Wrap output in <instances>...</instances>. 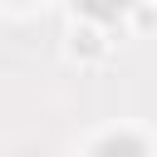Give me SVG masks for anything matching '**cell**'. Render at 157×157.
<instances>
[{"label":"cell","mask_w":157,"mask_h":157,"mask_svg":"<svg viewBox=\"0 0 157 157\" xmlns=\"http://www.w3.org/2000/svg\"><path fill=\"white\" fill-rule=\"evenodd\" d=\"M93 157H147V147L137 137H128V132H113V137H103L93 147Z\"/></svg>","instance_id":"cell-1"},{"label":"cell","mask_w":157,"mask_h":157,"mask_svg":"<svg viewBox=\"0 0 157 157\" xmlns=\"http://www.w3.org/2000/svg\"><path fill=\"white\" fill-rule=\"evenodd\" d=\"M74 5H78L88 20H98V25H113V20L128 10V0H74Z\"/></svg>","instance_id":"cell-2"},{"label":"cell","mask_w":157,"mask_h":157,"mask_svg":"<svg viewBox=\"0 0 157 157\" xmlns=\"http://www.w3.org/2000/svg\"><path fill=\"white\" fill-rule=\"evenodd\" d=\"M74 54H103V39H98V29H74Z\"/></svg>","instance_id":"cell-3"}]
</instances>
